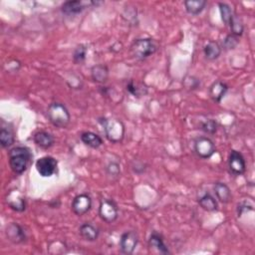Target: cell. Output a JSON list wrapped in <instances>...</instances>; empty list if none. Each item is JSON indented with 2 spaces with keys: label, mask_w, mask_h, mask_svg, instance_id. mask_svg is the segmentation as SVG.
Segmentation results:
<instances>
[{
  "label": "cell",
  "mask_w": 255,
  "mask_h": 255,
  "mask_svg": "<svg viewBox=\"0 0 255 255\" xmlns=\"http://www.w3.org/2000/svg\"><path fill=\"white\" fill-rule=\"evenodd\" d=\"M15 142V137L13 131L10 128L2 127L0 130V145L3 149H7L11 147Z\"/></svg>",
  "instance_id": "24"
},
{
  "label": "cell",
  "mask_w": 255,
  "mask_h": 255,
  "mask_svg": "<svg viewBox=\"0 0 255 255\" xmlns=\"http://www.w3.org/2000/svg\"><path fill=\"white\" fill-rule=\"evenodd\" d=\"M221 51V46L215 41H210L203 48V53H205L206 58L210 61L216 60L220 56Z\"/></svg>",
  "instance_id": "22"
},
{
  "label": "cell",
  "mask_w": 255,
  "mask_h": 255,
  "mask_svg": "<svg viewBox=\"0 0 255 255\" xmlns=\"http://www.w3.org/2000/svg\"><path fill=\"white\" fill-rule=\"evenodd\" d=\"M207 4V0H186L184 2L187 12L191 15H198L201 13Z\"/></svg>",
  "instance_id": "21"
},
{
  "label": "cell",
  "mask_w": 255,
  "mask_h": 255,
  "mask_svg": "<svg viewBox=\"0 0 255 255\" xmlns=\"http://www.w3.org/2000/svg\"><path fill=\"white\" fill-rule=\"evenodd\" d=\"M149 246L150 248H154L162 254H169L170 250L166 245L164 238L158 233H152L149 238Z\"/></svg>",
  "instance_id": "20"
},
{
  "label": "cell",
  "mask_w": 255,
  "mask_h": 255,
  "mask_svg": "<svg viewBox=\"0 0 255 255\" xmlns=\"http://www.w3.org/2000/svg\"><path fill=\"white\" fill-rule=\"evenodd\" d=\"M127 90L129 91L132 95H134L135 97H141L144 93V95L146 94V92H144V90L139 87L134 81H130V83L127 85Z\"/></svg>",
  "instance_id": "30"
},
{
  "label": "cell",
  "mask_w": 255,
  "mask_h": 255,
  "mask_svg": "<svg viewBox=\"0 0 255 255\" xmlns=\"http://www.w3.org/2000/svg\"><path fill=\"white\" fill-rule=\"evenodd\" d=\"M5 234L7 239L14 244L23 243L27 239V235L24 228L16 222H11L6 226Z\"/></svg>",
  "instance_id": "13"
},
{
  "label": "cell",
  "mask_w": 255,
  "mask_h": 255,
  "mask_svg": "<svg viewBox=\"0 0 255 255\" xmlns=\"http://www.w3.org/2000/svg\"><path fill=\"white\" fill-rule=\"evenodd\" d=\"M198 203L200 208L209 212H216L218 210V203L217 200L213 195H212L210 192H206L205 194H202L198 198Z\"/></svg>",
  "instance_id": "19"
},
{
  "label": "cell",
  "mask_w": 255,
  "mask_h": 255,
  "mask_svg": "<svg viewBox=\"0 0 255 255\" xmlns=\"http://www.w3.org/2000/svg\"><path fill=\"white\" fill-rule=\"evenodd\" d=\"M91 208H92V198L87 193H81L78 194L77 196H75L71 205L72 212L78 216H82L87 212H89Z\"/></svg>",
  "instance_id": "9"
},
{
  "label": "cell",
  "mask_w": 255,
  "mask_h": 255,
  "mask_svg": "<svg viewBox=\"0 0 255 255\" xmlns=\"http://www.w3.org/2000/svg\"><path fill=\"white\" fill-rule=\"evenodd\" d=\"M99 215L102 220L107 223L116 221L119 216V210L116 202L109 198L102 200L99 206Z\"/></svg>",
  "instance_id": "6"
},
{
  "label": "cell",
  "mask_w": 255,
  "mask_h": 255,
  "mask_svg": "<svg viewBox=\"0 0 255 255\" xmlns=\"http://www.w3.org/2000/svg\"><path fill=\"white\" fill-rule=\"evenodd\" d=\"M194 152L202 160L211 159L216 150L215 145L208 137H199L194 141Z\"/></svg>",
  "instance_id": "5"
},
{
  "label": "cell",
  "mask_w": 255,
  "mask_h": 255,
  "mask_svg": "<svg viewBox=\"0 0 255 255\" xmlns=\"http://www.w3.org/2000/svg\"><path fill=\"white\" fill-rule=\"evenodd\" d=\"M218 7H219V12H220V16H221V20L223 21V23L225 25H229V23H231L234 15L235 14L232 8V6L227 4V3H223V2H220L218 3Z\"/></svg>",
  "instance_id": "26"
},
{
  "label": "cell",
  "mask_w": 255,
  "mask_h": 255,
  "mask_svg": "<svg viewBox=\"0 0 255 255\" xmlns=\"http://www.w3.org/2000/svg\"><path fill=\"white\" fill-rule=\"evenodd\" d=\"M58 162L55 158L51 156H45L38 159L35 163V168L38 173L42 177H50L52 176L57 170Z\"/></svg>",
  "instance_id": "7"
},
{
  "label": "cell",
  "mask_w": 255,
  "mask_h": 255,
  "mask_svg": "<svg viewBox=\"0 0 255 255\" xmlns=\"http://www.w3.org/2000/svg\"><path fill=\"white\" fill-rule=\"evenodd\" d=\"M9 166L15 174H22L26 171L32 159L31 151L27 147H15L8 152Z\"/></svg>",
  "instance_id": "1"
},
{
  "label": "cell",
  "mask_w": 255,
  "mask_h": 255,
  "mask_svg": "<svg viewBox=\"0 0 255 255\" xmlns=\"http://www.w3.org/2000/svg\"><path fill=\"white\" fill-rule=\"evenodd\" d=\"M33 141L38 147H40L41 149H50L54 145V142H55L52 134H50L46 131H39V132L35 133L33 136Z\"/></svg>",
  "instance_id": "15"
},
{
  "label": "cell",
  "mask_w": 255,
  "mask_h": 255,
  "mask_svg": "<svg viewBox=\"0 0 255 255\" xmlns=\"http://www.w3.org/2000/svg\"><path fill=\"white\" fill-rule=\"evenodd\" d=\"M158 50V44L151 38H140L133 42L131 51L133 56L138 60H146L154 55Z\"/></svg>",
  "instance_id": "4"
},
{
  "label": "cell",
  "mask_w": 255,
  "mask_h": 255,
  "mask_svg": "<svg viewBox=\"0 0 255 255\" xmlns=\"http://www.w3.org/2000/svg\"><path fill=\"white\" fill-rule=\"evenodd\" d=\"M139 243V235L135 231L126 232L120 238V249L122 253L132 254Z\"/></svg>",
  "instance_id": "12"
},
{
  "label": "cell",
  "mask_w": 255,
  "mask_h": 255,
  "mask_svg": "<svg viewBox=\"0 0 255 255\" xmlns=\"http://www.w3.org/2000/svg\"><path fill=\"white\" fill-rule=\"evenodd\" d=\"M228 168L232 173L234 175H241L246 170V163L241 152L233 149L228 156Z\"/></svg>",
  "instance_id": "10"
},
{
  "label": "cell",
  "mask_w": 255,
  "mask_h": 255,
  "mask_svg": "<svg viewBox=\"0 0 255 255\" xmlns=\"http://www.w3.org/2000/svg\"><path fill=\"white\" fill-rule=\"evenodd\" d=\"M92 79L99 84H104L109 79V69L106 65L98 64L92 67L91 69Z\"/></svg>",
  "instance_id": "14"
},
{
  "label": "cell",
  "mask_w": 255,
  "mask_h": 255,
  "mask_svg": "<svg viewBox=\"0 0 255 255\" xmlns=\"http://www.w3.org/2000/svg\"><path fill=\"white\" fill-rule=\"evenodd\" d=\"M81 141L86 146L92 149H98L103 145V139H102L98 134L93 132H84L80 136Z\"/></svg>",
  "instance_id": "23"
},
{
  "label": "cell",
  "mask_w": 255,
  "mask_h": 255,
  "mask_svg": "<svg viewBox=\"0 0 255 255\" xmlns=\"http://www.w3.org/2000/svg\"><path fill=\"white\" fill-rule=\"evenodd\" d=\"M253 205L252 203H249L247 201H242L240 202L239 205L237 206V215L238 216H241L244 212L250 211V212H253Z\"/></svg>",
  "instance_id": "31"
},
{
  "label": "cell",
  "mask_w": 255,
  "mask_h": 255,
  "mask_svg": "<svg viewBox=\"0 0 255 255\" xmlns=\"http://www.w3.org/2000/svg\"><path fill=\"white\" fill-rule=\"evenodd\" d=\"M6 205L16 212H23L26 210V199L18 189L10 190L5 196Z\"/></svg>",
  "instance_id": "8"
},
{
  "label": "cell",
  "mask_w": 255,
  "mask_h": 255,
  "mask_svg": "<svg viewBox=\"0 0 255 255\" xmlns=\"http://www.w3.org/2000/svg\"><path fill=\"white\" fill-rule=\"evenodd\" d=\"M47 117L51 124L61 129L68 127L71 122V115L66 106L57 102L50 104L47 110Z\"/></svg>",
  "instance_id": "3"
},
{
  "label": "cell",
  "mask_w": 255,
  "mask_h": 255,
  "mask_svg": "<svg viewBox=\"0 0 255 255\" xmlns=\"http://www.w3.org/2000/svg\"><path fill=\"white\" fill-rule=\"evenodd\" d=\"M200 127H201L200 129L205 133L210 134V135H213L217 131V122L215 120H213V119H210V120H208L206 122L201 123Z\"/></svg>",
  "instance_id": "28"
},
{
  "label": "cell",
  "mask_w": 255,
  "mask_h": 255,
  "mask_svg": "<svg viewBox=\"0 0 255 255\" xmlns=\"http://www.w3.org/2000/svg\"><path fill=\"white\" fill-rule=\"evenodd\" d=\"M238 43H239L238 37H236L233 34H229L224 38L222 45H223V48L225 50H234V49L236 48Z\"/></svg>",
  "instance_id": "29"
},
{
  "label": "cell",
  "mask_w": 255,
  "mask_h": 255,
  "mask_svg": "<svg viewBox=\"0 0 255 255\" xmlns=\"http://www.w3.org/2000/svg\"><path fill=\"white\" fill-rule=\"evenodd\" d=\"M213 191L216 198L222 203H228L232 200L233 194L229 187L221 182H217L213 185Z\"/></svg>",
  "instance_id": "16"
},
{
  "label": "cell",
  "mask_w": 255,
  "mask_h": 255,
  "mask_svg": "<svg viewBox=\"0 0 255 255\" xmlns=\"http://www.w3.org/2000/svg\"><path fill=\"white\" fill-rule=\"evenodd\" d=\"M99 122L103 126L105 135L110 142L114 144L122 142L125 136V125L122 121L115 118H102Z\"/></svg>",
  "instance_id": "2"
},
{
  "label": "cell",
  "mask_w": 255,
  "mask_h": 255,
  "mask_svg": "<svg viewBox=\"0 0 255 255\" xmlns=\"http://www.w3.org/2000/svg\"><path fill=\"white\" fill-rule=\"evenodd\" d=\"M107 172L110 174V175H113V176H118L121 172V169H120V165L116 162H112L108 165L107 167Z\"/></svg>",
  "instance_id": "32"
},
{
  "label": "cell",
  "mask_w": 255,
  "mask_h": 255,
  "mask_svg": "<svg viewBox=\"0 0 255 255\" xmlns=\"http://www.w3.org/2000/svg\"><path fill=\"white\" fill-rule=\"evenodd\" d=\"M228 26H229V28H231L233 35L239 37L243 34V31H244L243 22H242L241 18L239 16H237L236 14L234 15V17H233L231 23H229Z\"/></svg>",
  "instance_id": "25"
},
{
  "label": "cell",
  "mask_w": 255,
  "mask_h": 255,
  "mask_svg": "<svg viewBox=\"0 0 255 255\" xmlns=\"http://www.w3.org/2000/svg\"><path fill=\"white\" fill-rule=\"evenodd\" d=\"M228 91V86L221 82V81H216L212 83V85L210 88V97L212 100L215 103H219L222 100V98L225 96V94Z\"/></svg>",
  "instance_id": "18"
},
{
  "label": "cell",
  "mask_w": 255,
  "mask_h": 255,
  "mask_svg": "<svg viewBox=\"0 0 255 255\" xmlns=\"http://www.w3.org/2000/svg\"><path fill=\"white\" fill-rule=\"evenodd\" d=\"M102 2L98 1H80V0H70L66 1L61 6V11L66 15H76L81 13L83 10L91 5H99Z\"/></svg>",
  "instance_id": "11"
},
{
  "label": "cell",
  "mask_w": 255,
  "mask_h": 255,
  "mask_svg": "<svg viewBox=\"0 0 255 255\" xmlns=\"http://www.w3.org/2000/svg\"><path fill=\"white\" fill-rule=\"evenodd\" d=\"M79 233L80 235L82 236L83 239L93 242L95 240L98 239L100 232H99V228L96 227L95 225H93L92 223H83L80 228H79Z\"/></svg>",
  "instance_id": "17"
},
{
  "label": "cell",
  "mask_w": 255,
  "mask_h": 255,
  "mask_svg": "<svg viewBox=\"0 0 255 255\" xmlns=\"http://www.w3.org/2000/svg\"><path fill=\"white\" fill-rule=\"evenodd\" d=\"M87 55V47L83 44L78 45L75 48L73 53V60L75 64H81L85 61Z\"/></svg>",
  "instance_id": "27"
}]
</instances>
